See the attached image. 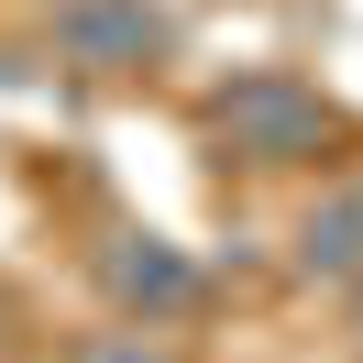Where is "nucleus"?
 Instances as JSON below:
<instances>
[{
    "mask_svg": "<svg viewBox=\"0 0 363 363\" xmlns=\"http://www.w3.org/2000/svg\"><path fill=\"white\" fill-rule=\"evenodd\" d=\"M45 55L67 77H89V89H133V77H165L187 45L177 0H45Z\"/></svg>",
    "mask_w": 363,
    "mask_h": 363,
    "instance_id": "obj_2",
    "label": "nucleus"
},
{
    "mask_svg": "<svg viewBox=\"0 0 363 363\" xmlns=\"http://www.w3.org/2000/svg\"><path fill=\"white\" fill-rule=\"evenodd\" d=\"M89 286H99L111 319H143V330H187V319L209 308V264L177 242V231H155V220L99 231L89 242Z\"/></svg>",
    "mask_w": 363,
    "mask_h": 363,
    "instance_id": "obj_3",
    "label": "nucleus"
},
{
    "mask_svg": "<svg viewBox=\"0 0 363 363\" xmlns=\"http://www.w3.org/2000/svg\"><path fill=\"white\" fill-rule=\"evenodd\" d=\"M55 363H187V352H177V330H143V319H111V308H99V330H77Z\"/></svg>",
    "mask_w": 363,
    "mask_h": 363,
    "instance_id": "obj_5",
    "label": "nucleus"
},
{
    "mask_svg": "<svg viewBox=\"0 0 363 363\" xmlns=\"http://www.w3.org/2000/svg\"><path fill=\"white\" fill-rule=\"evenodd\" d=\"M199 121L242 177H341L352 165V111L297 67H231L199 99Z\"/></svg>",
    "mask_w": 363,
    "mask_h": 363,
    "instance_id": "obj_1",
    "label": "nucleus"
},
{
    "mask_svg": "<svg viewBox=\"0 0 363 363\" xmlns=\"http://www.w3.org/2000/svg\"><path fill=\"white\" fill-rule=\"evenodd\" d=\"M286 264H297V286H330V297H352V286H363V187H330V199L297 209Z\"/></svg>",
    "mask_w": 363,
    "mask_h": 363,
    "instance_id": "obj_4",
    "label": "nucleus"
}]
</instances>
